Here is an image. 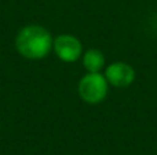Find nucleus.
<instances>
[{"label":"nucleus","instance_id":"2","mask_svg":"<svg viewBox=\"0 0 157 155\" xmlns=\"http://www.w3.org/2000/svg\"><path fill=\"white\" fill-rule=\"evenodd\" d=\"M78 95L86 103H101L108 95V80L101 73H87L78 82Z\"/></svg>","mask_w":157,"mask_h":155},{"label":"nucleus","instance_id":"4","mask_svg":"<svg viewBox=\"0 0 157 155\" xmlns=\"http://www.w3.org/2000/svg\"><path fill=\"white\" fill-rule=\"evenodd\" d=\"M105 77L109 84L117 88H125L135 80V71L128 63L114 62L106 67Z\"/></svg>","mask_w":157,"mask_h":155},{"label":"nucleus","instance_id":"5","mask_svg":"<svg viewBox=\"0 0 157 155\" xmlns=\"http://www.w3.org/2000/svg\"><path fill=\"white\" fill-rule=\"evenodd\" d=\"M83 66L88 73H99L105 66V56L99 49H88L83 56Z\"/></svg>","mask_w":157,"mask_h":155},{"label":"nucleus","instance_id":"1","mask_svg":"<svg viewBox=\"0 0 157 155\" xmlns=\"http://www.w3.org/2000/svg\"><path fill=\"white\" fill-rule=\"evenodd\" d=\"M51 33L40 25H28L18 32L15 38L17 51L26 59L39 60L48 55L51 49Z\"/></svg>","mask_w":157,"mask_h":155},{"label":"nucleus","instance_id":"3","mask_svg":"<svg viewBox=\"0 0 157 155\" xmlns=\"http://www.w3.org/2000/svg\"><path fill=\"white\" fill-rule=\"evenodd\" d=\"M55 54L63 62H76L81 56V43L72 34H59L52 44Z\"/></svg>","mask_w":157,"mask_h":155}]
</instances>
